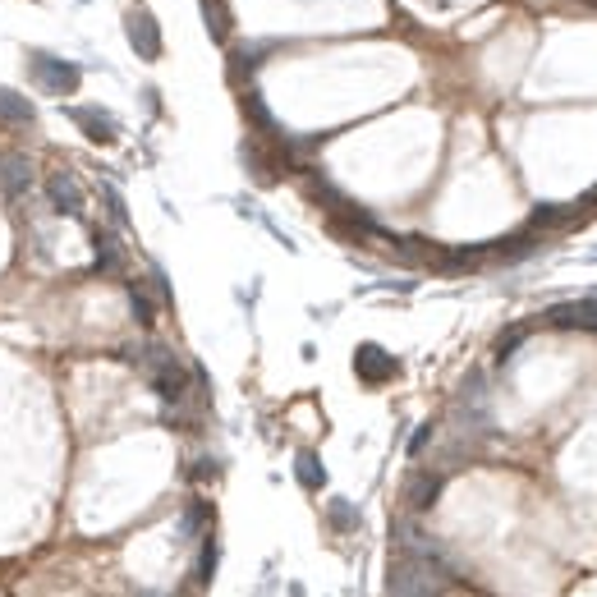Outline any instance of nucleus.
<instances>
[{"mask_svg":"<svg viewBox=\"0 0 597 597\" xmlns=\"http://www.w3.org/2000/svg\"><path fill=\"white\" fill-rule=\"evenodd\" d=\"M69 120L79 124L93 142H111V138H115V124H111L102 111H83V106H73V111H69Z\"/></svg>","mask_w":597,"mask_h":597,"instance_id":"8","label":"nucleus"},{"mask_svg":"<svg viewBox=\"0 0 597 597\" xmlns=\"http://www.w3.org/2000/svg\"><path fill=\"white\" fill-rule=\"evenodd\" d=\"M331 524H336L340 533H349V529H358V510H354L349 501H331Z\"/></svg>","mask_w":597,"mask_h":597,"instance_id":"11","label":"nucleus"},{"mask_svg":"<svg viewBox=\"0 0 597 597\" xmlns=\"http://www.w3.org/2000/svg\"><path fill=\"white\" fill-rule=\"evenodd\" d=\"M427 441H432V427L423 423V427L414 432V441H409V455H423V445H427Z\"/></svg>","mask_w":597,"mask_h":597,"instance_id":"16","label":"nucleus"},{"mask_svg":"<svg viewBox=\"0 0 597 597\" xmlns=\"http://www.w3.org/2000/svg\"><path fill=\"white\" fill-rule=\"evenodd\" d=\"M543 327H556V331H597V298H574V304L547 308Z\"/></svg>","mask_w":597,"mask_h":597,"instance_id":"1","label":"nucleus"},{"mask_svg":"<svg viewBox=\"0 0 597 597\" xmlns=\"http://www.w3.org/2000/svg\"><path fill=\"white\" fill-rule=\"evenodd\" d=\"M524 336H529L524 327H519V331H505V336L496 340V363H510V354H514L519 345H524Z\"/></svg>","mask_w":597,"mask_h":597,"instance_id":"13","label":"nucleus"},{"mask_svg":"<svg viewBox=\"0 0 597 597\" xmlns=\"http://www.w3.org/2000/svg\"><path fill=\"white\" fill-rule=\"evenodd\" d=\"M129 304H133V313H138V322H142V327H152V304L142 298V289H138V285H129Z\"/></svg>","mask_w":597,"mask_h":597,"instance_id":"14","label":"nucleus"},{"mask_svg":"<svg viewBox=\"0 0 597 597\" xmlns=\"http://www.w3.org/2000/svg\"><path fill=\"white\" fill-rule=\"evenodd\" d=\"M436 496H441V474H414V478H409V487H405L409 510H432V505H436Z\"/></svg>","mask_w":597,"mask_h":597,"instance_id":"6","label":"nucleus"},{"mask_svg":"<svg viewBox=\"0 0 597 597\" xmlns=\"http://www.w3.org/2000/svg\"><path fill=\"white\" fill-rule=\"evenodd\" d=\"M28 184H33V161L28 157H0V189L24 193Z\"/></svg>","mask_w":597,"mask_h":597,"instance_id":"7","label":"nucleus"},{"mask_svg":"<svg viewBox=\"0 0 597 597\" xmlns=\"http://www.w3.org/2000/svg\"><path fill=\"white\" fill-rule=\"evenodd\" d=\"M51 202H55L60 216H79V211H83V193H79V184H73L64 171L51 175Z\"/></svg>","mask_w":597,"mask_h":597,"instance_id":"5","label":"nucleus"},{"mask_svg":"<svg viewBox=\"0 0 597 597\" xmlns=\"http://www.w3.org/2000/svg\"><path fill=\"white\" fill-rule=\"evenodd\" d=\"M129 42H133V51L138 55H147V60H157L161 55V37H157V24H152V15H129Z\"/></svg>","mask_w":597,"mask_h":597,"instance_id":"4","label":"nucleus"},{"mask_svg":"<svg viewBox=\"0 0 597 597\" xmlns=\"http://www.w3.org/2000/svg\"><path fill=\"white\" fill-rule=\"evenodd\" d=\"M37 79H42V88L46 93H60V97H69V93H79V64H69V60H55V55H37Z\"/></svg>","mask_w":597,"mask_h":597,"instance_id":"3","label":"nucleus"},{"mask_svg":"<svg viewBox=\"0 0 597 597\" xmlns=\"http://www.w3.org/2000/svg\"><path fill=\"white\" fill-rule=\"evenodd\" d=\"M354 372H358L367 387H382V382H391L396 372H400V363H396L382 345H358V354H354Z\"/></svg>","mask_w":597,"mask_h":597,"instance_id":"2","label":"nucleus"},{"mask_svg":"<svg viewBox=\"0 0 597 597\" xmlns=\"http://www.w3.org/2000/svg\"><path fill=\"white\" fill-rule=\"evenodd\" d=\"M0 124H33V106L10 88H0Z\"/></svg>","mask_w":597,"mask_h":597,"instance_id":"9","label":"nucleus"},{"mask_svg":"<svg viewBox=\"0 0 597 597\" xmlns=\"http://www.w3.org/2000/svg\"><path fill=\"white\" fill-rule=\"evenodd\" d=\"M211 565H216V547L207 543V552H202V561H198V583H207V579H211Z\"/></svg>","mask_w":597,"mask_h":597,"instance_id":"15","label":"nucleus"},{"mask_svg":"<svg viewBox=\"0 0 597 597\" xmlns=\"http://www.w3.org/2000/svg\"><path fill=\"white\" fill-rule=\"evenodd\" d=\"M294 469H298V483H304V487H322V483H327V474H322V460H318V455H308V451L294 460Z\"/></svg>","mask_w":597,"mask_h":597,"instance_id":"10","label":"nucleus"},{"mask_svg":"<svg viewBox=\"0 0 597 597\" xmlns=\"http://www.w3.org/2000/svg\"><path fill=\"white\" fill-rule=\"evenodd\" d=\"M244 111H249V120H253L258 129H267V133H276V120L267 115V106H262V97H258V93H249V97H244Z\"/></svg>","mask_w":597,"mask_h":597,"instance_id":"12","label":"nucleus"}]
</instances>
